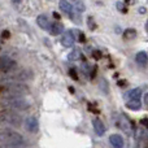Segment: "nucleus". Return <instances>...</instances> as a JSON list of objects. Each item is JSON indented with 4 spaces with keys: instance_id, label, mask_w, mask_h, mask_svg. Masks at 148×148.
Wrapping results in <instances>:
<instances>
[{
    "instance_id": "obj_1",
    "label": "nucleus",
    "mask_w": 148,
    "mask_h": 148,
    "mask_svg": "<svg viewBox=\"0 0 148 148\" xmlns=\"http://www.w3.org/2000/svg\"><path fill=\"white\" fill-rule=\"evenodd\" d=\"M0 143L4 148H23L25 147V139L21 134L12 129L1 127L0 129Z\"/></svg>"
},
{
    "instance_id": "obj_2",
    "label": "nucleus",
    "mask_w": 148,
    "mask_h": 148,
    "mask_svg": "<svg viewBox=\"0 0 148 148\" xmlns=\"http://www.w3.org/2000/svg\"><path fill=\"white\" fill-rule=\"evenodd\" d=\"M31 78H33V74H31L30 70L13 69L10 72L0 74V83H4V86L12 83H25Z\"/></svg>"
},
{
    "instance_id": "obj_3",
    "label": "nucleus",
    "mask_w": 148,
    "mask_h": 148,
    "mask_svg": "<svg viewBox=\"0 0 148 148\" xmlns=\"http://www.w3.org/2000/svg\"><path fill=\"white\" fill-rule=\"evenodd\" d=\"M30 92L26 83H12L3 87V97H22Z\"/></svg>"
},
{
    "instance_id": "obj_4",
    "label": "nucleus",
    "mask_w": 148,
    "mask_h": 148,
    "mask_svg": "<svg viewBox=\"0 0 148 148\" xmlns=\"http://www.w3.org/2000/svg\"><path fill=\"white\" fill-rule=\"evenodd\" d=\"M0 104L4 108H7V110H25L30 107L27 100H25L23 97H3L0 100Z\"/></svg>"
},
{
    "instance_id": "obj_5",
    "label": "nucleus",
    "mask_w": 148,
    "mask_h": 148,
    "mask_svg": "<svg viewBox=\"0 0 148 148\" xmlns=\"http://www.w3.org/2000/svg\"><path fill=\"white\" fill-rule=\"evenodd\" d=\"M0 123L12 127H20L22 123V118L20 114L12 112V110H1L0 112Z\"/></svg>"
},
{
    "instance_id": "obj_6",
    "label": "nucleus",
    "mask_w": 148,
    "mask_h": 148,
    "mask_svg": "<svg viewBox=\"0 0 148 148\" xmlns=\"http://www.w3.org/2000/svg\"><path fill=\"white\" fill-rule=\"evenodd\" d=\"M117 123H118V126H120V129H122V131L125 134H127V135H133L134 125L125 114L120 116V120L117 121Z\"/></svg>"
},
{
    "instance_id": "obj_7",
    "label": "nucleus",
    "mask_w": 148,
    "mask_h": 148,
    "mask_svg": "<svg viewBox=\"0 0 148 148\" xmlns=\"http://www.w3.org/2000/svg\"><path fill=\"white\" fill-rule=\"evenodd\" d=\"M16 68V61L10 57H7V56H3L0 57V72L3 73H7V72H10Z\"/></svg>"
},
{
    "instance_id": "obj_8",
    "label": "nucleus",
    "mask_w": 148,
    "mask_h": 148,
    "mask_svg": "<svg viewBox=\"0 0 148 148\" xmlns=\"http://www.w3.org/2000/svg\"><path fill=\"white\" fill-rule=\"evenodd\" d=\"M74 42H75V36H74L73 31L68 30L64 33V35H62L61 38V44L64 47H66V48H70V47H73Z\"/></svg>"
},
{
    "instance_id": "obj_9",
    "label": "nucleus",
    "mask_w": 148,
    "mask_h": 148,
    "mask_svg": "<svg viewBox=\"0 0 148 148\" xmlns=\"http://www.w3.org/2000/svg\"><path fill=\"white\" fill-rule=\"evenodd\" d=\"M25 127L30 133H36L39 130V122L35 117H29L25 120Z\"/></svg>"
},
{
    "instance_id": "obj_10",
    "label": "nucleus",
    "mask_w": 148,
    "mask_h": 148,
    "mask_svg": "<svg viewBox=\"0 0 148 148\" xmlns=\"http://www.w3.org/2000/svg\"><path fill=\"white\" fill-rule=\"evenodd\" d=\"M36 23H38L39 27H42L43 30H47V31H49V29L52 26V22L49 21V18L46 14H39L36 17Z\"/></svg>"
},
{
    "instance_id": "obj_11",
    "label": "nucleus",
    "mask_w": 148,
    "mask_h": 148,
    "mask_svg": "<svg viewBox=\"0 0 148 148\" xmlns=\"http://www.w3.org/2000/svg\"><path fill=\"white\" fill-rule=\"evenodd\" d=\"M92 125H94V130H95V133H96V135L103 136L105 134V130H107V127H105L104 122H103L101 120H99V118H95V120L92 121Z\"/></svg>"
},
{
    "instance_id": "obj_12",
    "label": "nucleus",
    "mask_w": 148,
    "mask_h": 148,
    "mask_svg": "<svg viewBox=\"0 0 148 148\" xmlns=\"http://www.w3.org/2000/svg\"><path fill=\"white\" fill-rule=\"evenodd\" d=\"M109 142L114 148H122L123 147V139L118 134H113L109 136Z\"/></svg>"
},
{
    "instance_id": "obj_13",
    "label": "nucleus",
    "mask_w": 148,
    "mask_h": 148,
    "mask_svg": "<svg viewBox=\"0 0 148 148\" xmlns=\"http://www.w3.org/2000/svg\"><path fill=\"white\" fill-rule=\"evenodd\" d=\"M135 60H136V64H138L139 66H142V68H146L148 65V56H147V53L144 51L136 53Z\"/></svg>"
},
{
    "instance_id": "obj_14",
    "label": "nucleus",
    "mask_w": 148,
    "mask_h": 148,
    "mask_svg": "<svg viewBox=\"0 0 148 148\" xmlns=\"http://www.w3.org/2000/svg\"><path fill=\"white\" fill-rule=\"evenodd\" d=\"M62 31H64V26H62L61 22H52V26L51 29H49V34L51 35H59V34H61Z\"/></svg>"
},
{
    "instance_id": "obj_15",
    "label": "nucleus",
    "mask_w": 148,
    "mask_h": 148,
    "mask_svg": "<svg viewBox=\"0 0 148 148\" xmlns=\"http://www.w3.org/2000/svg\"><path fill=\"white\" fill-rule=\"evenodd\" d=\"M126 97H127V101L130 100H140L142 97V90L140 88H134L131 91H129L126 94Z\"/></svg>"
},
{
    "instance_id": "obj_16",
    "label": "nucleus",
    "mask_w": 148,
    "mask_h": 148,
    "mask_svg": "<svg viewBox=\"0 0 148 148\" xmlns=\"http://www.w3.org/2000/svg\"><path fill=\"white\" fill-rule=\"evenodd\" d=\"M138 139V148H148V134L140 133V135L136 136Z\"/></svg>"
},
{
    "instance_id": "obj_17",
    "label": "nucleus",
    "mask_w": 148,
    "mask_h": 148,
    "mask_svg": "<svg viewBox=\"0 0 148 148\" xmlns=\"http://www.w3.org/2000/svg\"><path fill=\"white\" fill-rule=\"evenodd\" d=\"M126 107H127L129 109L138 110L139 108L142 107V103H140V100H130V101L126 103Z\"/></svg>"
},
{
    "instance_id": "obj_18",
    "label": "nucleus",
    "mask_w": 148,
    "mask_h": 148,
    "mask_svg": "<svg viewBox=\"0 0 148 148\" xmlns=\"http://www.w3.org/2000/svg\"><path fill=\"white\" fill-rule=\"evenodd\" d=\"M135 36H136L135 29H126V30L123 31V38L127 39V40H130V39H134Z\"/></svg>"
},
{
    "instance_id": "obj_19",
    "label": "nucleus",
    "mask_w": 148,
    "mask_h": 148,
    "mask_svg": "<svg viewBox=\"0 0 148 148\" xmlns=\"http://www.w3.org/2000/svg\"><path fill=\"white\" fill-rule=\"evenodd\" d=\"M73 7H74V10H75L77 13H82L84 10V4H83V1H74L73 3Z\"/></svg>"
},
{
    "instance_id": "obj_20",
    "label": "nucleus",
    "mask_w": 148,
    "mask_h": 148,
    "mask_svg": "<svg viewBox=\"0 0 148 148\" xmlns=\"http://www.w3.org/2000/svg\"><path fill=\"white\" fill-rule=\"evenodd\" d=\"M79 57H81V52H79V49H74V51H72V53H69L68 59H69L70 61H75V60L79 59Z\"/></svg>"
},
{
    "instance_id": "obj_21",
    "label": "nucleus",
    "mask_w": 148,
    "mask_h": 148,
    "mask_svg": "<svg viewBox=\"0 0 148 148\" xmlns=\"http://www.w3.org/2000/svg\"><path fill=\"white\" fill-rule=\"evenodd\" d=\"M126 4H127L126 1H118V3H117V8H118V10H120V12H123V13L127 12Z\"/></svg>"
},
{
    "instance_id": "obj_22",
    "label": "nucleus",
    "mask_w": 148,
    "mask_h": 148,
    "mask_svg": "<svg viewBox=\"0 0 148 148\" xmlns=\"http://www.w3.org/2000/svg\"><path fill=\"white\" fill-rule=\"evenodd\" d=\"M69 75L72 77L74 81H78V74H77L75 69H70V70H69Z\"/></svg>"
},
{
    "instance_id": "obj_23",
    "label": "nucleus",
    "mask_w": 148,
    "mask_h": 148,
    "mask_svg": "<svg viewBox=\"0 0 148 148\" xmlns=\"http://www.w3.org/2000/svg\"><path fill=\"white\" fill-rule=\"evenodd\" d=\"M92 56H94V59L99 60L100 57H101V52H100V51H94V52H92Z\"/></svg>"
},
{
    "instance_id": "obj_24",
    "label": "nucleus",
    "mask_w": 148,
    "mask_h": 148,
    "mask_svg": "<svg viewBox=\"0 0 148 148\" xmlns=\"http://www.w3.org/2000/svg\"><path fill=\"white\" fill-rule=\"evenodd\" d=\"M88 26L92 29V30H94V29H96V25H95V23H94V20H92L91 17L88 18Z\"/></svg>"
},
{
    "instance_id": "obj_25",
    "label": "nucleus",
    "mask_w": 148,
    "mask_h": 148,
    "mask_svg": "<svg viewBox=\"0 0 148 148\" xmlns=\"http://www.w3.org/2000/svg\"><path fill=\"white\" fill-rule=\"evenodd\" d=\"M142 125H143L144 127L148 129V118H144V120H142Z\"/></svg>"
},
{
    "instance_id": "obj_26",
    "label": "nucleus",
    "mask_w": 148,
    "mask_h": 148,
    "mask_svg": "<svg viewBox=\"0 0 148 148\" xmlns=\"http://www.w3.org/2000/svg\"><path fill=\"white\" fill-rule=\"evenodd\" d=\"M79 42H82V43H84V42H86V38H84V35L83 34H79Z\"/></svg>"
},
{
    "instance_id": "obj_27",
    "label": "nucleus",
    "mask_w": 148,
    "mask_h": 148,
    "mask_svg": "<svg viewBox=\"0 0 148 148\" xmlns=\"http://www.w3.org/2000/svg\"><path fill=\"white\" fill-rule=\"evenodd\" d=\"M3 38H9V31H8V30L3 31Z\"/></svg>"
},
{
    "instance_id": "obj_28",
    "label": "nucleus",
    "mask_w": 148,
    "mask_h": 148,
    "mask_svg": "<svg viewBox=\"0 0 148 148\" xmlns=\"http://www.w3.org/2000/svg\"><path fill=\"white\" fill-rule=\"evenodd\" d=\"M96 70H97V68H96V66H94V68H92V74H91V75H90V77H91V78H94V77H95V74H96Z\"/></svg>"
},
{
    "instance_id": "obj_29",
    "label": "nucleus",
    "mask_w": 148,
    "mask_h": 148,
    "mask_svg": "<svg viewBox=\"0 0 148 148\" xmlns=\"http://www.w3.org/2000/svg\"><path fill=\"white\" fill-rule=\"evenodd\" d=\"M53 17H55V18H57V20H60V14H59V13H56V12L53 13Z\"/></svg>"
},
{
    "instance_id": "obj_30",
    "label": "nucleus",
    "mask_w": 148,
    "mask_h": 148,
    "mask_svg": "<svg viewBox=\"0 0 148 148\" xmlns=\"http://www.w3.org/2000/svg\"><path fill=\"white\" fill-rule=\"evenodd\" d=\"M139 12H140V13H146V8H139Z\"/></svg>"
},
{
    "instance_id": "obj_31",
    "label": "nucleus",
    "mask_w": 148,
    "mask_h": 148,
    "mask_svg": "<svg viewBox=\"0 0 148 148\" xmlns=\"http://www.w3.org/2000/svg\"><path fill=\"white\" fill-rule=\"evenodd\" d=\"M69 91L72 92V94H74V88H73V87H69Z\"/></svg>"
},
{
    "instance_id": "obj_32",
    "label": "nucleus",
    "mask_w": 148,
    "mask_h": 148,
    "mask_svg": "<svg viewBox=\"0 0 148 148\" xmlns=\"http://www.w3.org/2000/svg\"><path fill=\"white\" fill-rule=\"evenodd\" d=\"M146 29L148 30V21H147V23H146Z\"/></svg>"
},
{
    "instance_id": "obj_33",
    "label": "nucleus",
    "mask_w": 148,
    "mask_h": 148,
    "mask_svg": "<svg viewBox=\"0 0 148 148\" xmlns=\"http://www.w3.org/2000/svg\"><path fill=\"white\" fill-rule=\"evenodd\" d=\"M0 148H4V147H0Z\"/></svg>"
}]
</instances>
